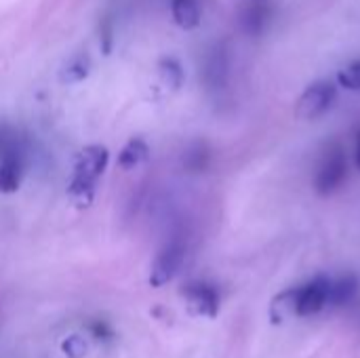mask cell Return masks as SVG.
<instances>
[{"mask_svg":"<svg viewBox=\"0 0 360 358\" xmlns=\"http://www.w3.org/2000/svg\"><path fill=\"white\" fill-rule=\"evenodd\" d=\"M209 160H211V152H209L207 143H200V141L192 143L184 154V167L190 173H202L209 167Z\"/></svg>","mask_w":360,"mask_h":358,"instance_id":"5bb4252c","label":"cell"},{"mask_svg":"<svg viewBox=\"0 0 360 358\" xmlns=\"http://www.w3.org/2000/svg\"><path fill=\"white\" fill-rule=\"evenodd\" d=\"M27 162V143L13 148L0 156V192L13 194L19 190Z\"/></svg>","mask_w":360,"mask_h":358,"instance_id":"52a82bcc","label":"cell"},{"mask_svg":"<svg viewBox=\"0 0 360 358\" xmlns=\"http://www.w3.org/2000/svg\"><path fill=\"white\" fill-rule=\"evenodd\" d=\"M63 352L70 358H82L86 354V342L80 335H72L63 342Z\"/></svg>","mask_w":360,"mask_h":358,"instance_id":"ac0fdd59","label":"cell"},{"mask_svg":"<svg viewBox=\"0 0 360 358\" xmlns=\"http://www.w3.org/2000/svg\"><path fill=\"white\" fill-rule=\"evenodd\" d=\"M89 72H91V59H89V55L86 53H78V55H74L63 65V70L59 72V80L63 84H76V82L84 80L89 76Z\"/></svg>","mask_w":360,"mask_h":358,"instance_id":"7c38bea8","label":"cell"},{"mask_svg":"<svg viewBox=\"0 0 360 358\" xmlns=\"http://www.w3.org/2000/svg\"><path fill=\"white\" fill-rule=\"evenodd\" d=\"M270 4L266 0H251L240 8V27L249 36H259L270 21Z\"/></svg>","mask_w":360,"mask_h":358,"instance_id":"9c48e42d","label":"cell"},{"mask_svg":"<svg viewBox=\"0 0 360 358\" xmlns=\"http://www.w3.org/2000/svg\"><path fill=\"white\" fill-rule=\"evenodd\" d=\"M148 156H150L148 143H146L143 139H139V137H133V139L127 141V146L120 150V154H118V165H120V169L129 171V169L139 167L143 160H148Z\"/></svg>","mask_w":360,"mask_h":358,"instance_id":"8fae6325","label":"cell"},{"mask_svg":"<svg viewBox=\"0 0 360 358\" xmlns=\"http://www.w3.org/2000/svg\"><path fill=\"white\" fill-rule=\"evenodd\" d=\"M184 257H186V245L181 238H173L171 243H167L152 264L150 285L162 287L169 281H173V276L179 272V268L184 264Z\"/></svg>","mask_w":360,"mask_h":358,"instance_id":"277c9868","label":"cell"},{"mask_svg":"<svg viewBox=\"0 0 360 358\" xmlns=\"http://www.w3.org/2000/svg\"><path fill=\"white\" fill-rule=\"evenodd\" d=\"M230 78V55L224 44H215L207 51L202 63V80L209 91L226 89Z\"/></svg>","mask_w":360,"mask_h":358,"instance_id":"8992f818","label":"cell"},{"mask_svg":"<svg viewBox=\"0 0 360 358\" xmlns=\"http://www.w3.org/2000/svg\"><path fill=\"white\" fill-rule=\"evenodd\" d=\"M25 143H27L25 137H23L17 129H13V127H8V124H0V156H2L4 152L13 150V148L25 146Z\"/></svg>","mask_w":360,"mask_h":358,"instance_id":"2e32d148","label":"cell"},{"mask_svg":"<svg viewBox=\"0 0 360 358\" xmlns=\"http://www.w3.org/2000/svg\"><path fill=\"white\" fill-rule=\"evenodd\" d=\"M329 287L331 281L327 276H316L308 285L295 289V314L310 317L321 312L329 304Z\"/></svg>","mask_w":360,"mask_h":358,"instance_id":"5b68a950","label":"cell"},{"mask_svg":"<svg viewBox=\"0 0 360 358\" xmlns=\"http://www.w3.org/2000/svg\"><path fill=\"white\" fill-rule=\"evenodd\" d=\"M359 291V281L356 276L352 274H346L338 281H331V287H329V302L331 304H348Z\"/></svg>","mask_w":360,"mask_h":358,"instance_id":"4fadbf2b","label":"cell"},{"mask_svg":"<svg viewBox=\"0 0 360 358\" xmlns=\"http://www.w3.org/2000/svg\"><path fill=\"white\" fill-rule=\"evenodd\" d=\"M348 175V160L346 152L340 143H331L316 167V177H314V188L321 196H329L338 192Z\"/></svg>","mask_w":360,"mask_h":358,"instance_id":"7a4b0ae2","label":"cell"},{"mask_svg":"<svg viewBox=\"0 0 360 358\" xmlns=\"http://www.w3.org/2000/svg\"><path fill=\"white\" fill-rule=\"evenodd\" d=\"M338 82L348 91H360V59L338 74Z\"/></svg>","mask_w":360,"mask_h":358,"instance_id":"e0dca14e","label":"cell"},{"mask_svg":"<svg viewBox=\"0 0 360 358\" xmlns=\"http://www.w3.org/2000/svg\"><path fill=\"white\" fill-rule=\"evenodd\" d=\"M91 331H93V335L95 338H99V340H110L114 333H112V329L103 323V321H95V323H91Z\"/></svg>","mask_w":360,"mask_h":358,"instance_id":"ffe728a7","label":"cell"},{"mask_svg":"<svg viewBox=\"0 0 360 358\" xmlns=\"http://www.w3.org/2000/svg\"><path fill=\"white\" fill-rule=\"evenodd\" d=\"M173 19L184 30H194L200 23V2L198 0H173L171 2Z\"/></svg>","mask_w":360,"mask_h":358,"instance_id":"30bf717a","label":"cell"},{"mask_svg":"<svg viewBox=\"0 0 360 358\" xmlns=\"http://www.w3.org/2000/svg\"><path fill=\"white\" fill-rule=\"evenodd\" d=\"M158 70H160V76H162L165 84H169L171 89H179L181 87V82H184V70H181V65H179L177 59H173V57L160 59Z\"/></svg>","mask_w":360,"mask_h":358,"instance_id":"9a60e30c","label":"cell"},{"mask_svg":"<svg viewBox=\"0 0 360 358\" xmlns=\"http://www.w3.org/2000/svg\"><path fill=\"white\" fill-rule=\"evenodd\" d=\"M356 167L360 169V133H359V141H356Z\"/></svg>","mask_w":360,"mask_h":358,"instance_id":"44dd1931","label":"cell"},{"mask_svg":"<svg viewBox=\"0 0 360 358\" xmlns=\"http://www.w3.org/2000/svg\"><path fill=\"white\" fill-rule=\"evenodd\" d=\"M184 298L188 304V310L198 317H215L219 310V295L217 291L207 283H192L184 289Z\"/></svg>","mask_w":360,"mask_h":358,"instance_id":"ba28073f","label":"cell"},{"mask_svg":"<svg viewBox=\"0 0 360 358\" xmlns=\"http://www.w3.org/2000/svg\"><path fill=\"white\" fill-rule=\"evenodd\" d=\"M335 97H338L335 84L331 80H319L302 93L295 106V116L302 120H316L333 106Z\"/></svg>","mask_w":360,"mask_h":358,"instance_id":"3957f363","label":"cell"},{"mask_svg":"<svg viewBox=\"0 0 360 358\" xmlns=\"http://www.w3.org/2000/svg\"><path fill=\"white\" fill-rule=\"evenodd\" d=\"M110 152L105 146H86L74 162V173L68 186V194L78 207H86L93 200L95 186L105 173Z\"/></svg>","mask_w":360,"mask_h":358,"instance_id":"6da1fadb","label":"cell"},{"mask_svg":"<svg viewBox=\"0 0 360 358\" xmlns=\"http://www.w3.org/2000/svg\"><path fill=\"white\" fill-rule=\"evenodd\" d=\"M99 44H101V51L108 55L110 51H112V42H114V23H112V19L110 17H105L103 21H101V30H99Z\"/></svg>","mask_w":360,"mask_h":358,"instance_id":"d6986e66","label":"cell"}]
</instances>
